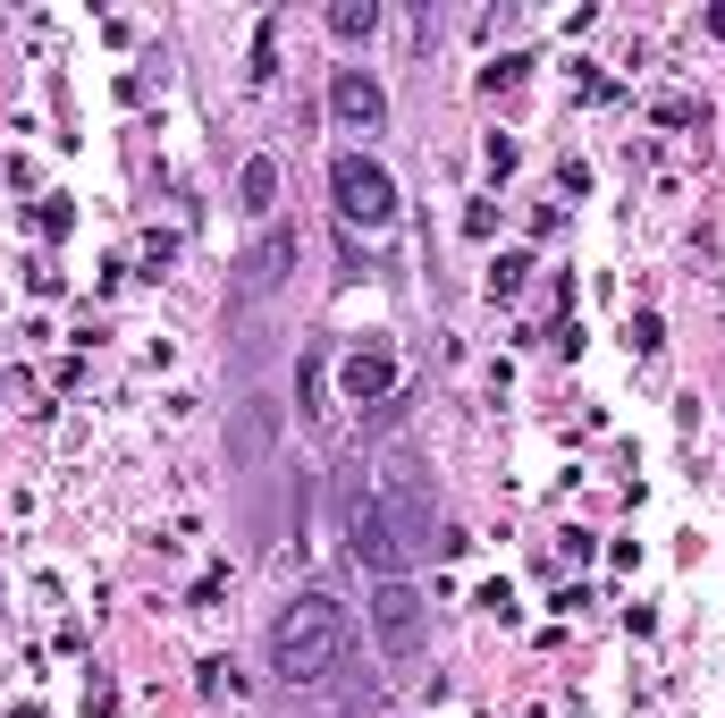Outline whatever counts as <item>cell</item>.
Here are the masks:
<instances>
[{
	"instance_id": "1",
	"label": "cell",
	"mask_w": 725,
	"mask_h": 718,
	"mask_svg": "<svg viewBox=\"0 0 725 718\" xmlns=\"http://www.w3.org/2000/svg\"><path fill=\"white\" fill-rule=\"evenodd\" d=\"M354 659V609H338L329 591H304L270 618V677L287 685H329Z\"/></svg>"
},
{
	"instance_id": "2",
	"label": "cell",
	"mask_w": 725,
	"mask_h": 718,
	"mask_svg": "<svg viewBox=\"0 0 725 718\" xmlns=\"http://www.w3.org/2000/svg\"><path fill=\"white\" fill-rule=\"evenodd\" d=\"M347 541H354V558L372 566L379 584H397V566H406V541H397V524H388V507H379L372 474H363V482H347Z\"/></svg>"
},
{
	"instance_id": "3",
	"label": "cell",
	"mask_w": 725,
	"mask_h": 718,
	"mask_svg": "<svg viewBox=\"0 0 725 718\" xmlns=\"http://www.w3.org/2000/svg\"><path fill=\"white\" fill-rule=\"evenodd\" d=\"M329 187H338V212L363 220V229L397 220V187H388V169L363 161V153H338V161H329Z\"/></svg>"
},
{
	"instance_id": "4",
	"label": "cell",
	"mask_w": 725,
	"mask_h": 718,
	"mask_svg": "<svg viewBox=\"0 0 725 718\" xmlns=\"http://www.w3.org/2000/svg\"><path fill=\"white\" fill-rule=\"evenodd\" d=\"M379 643H388V659H422V600L406 591V575L379 584Z\"/></svg>"
},
{
	"instance_id": "5",
	"label": "cell",
	"mask_w": 725,
	"mask_h": 718,
	"mask_svg": "<svg viewBox=\"0 0 725 718\" xmlns=\"http://www.w3.org/2000/svg\"><path fill=\"white\" fill-rule=\"evenodd\" d=\"M329 101H338V119H347V128H379V119H388V101H379V85L372 76H338V85H329Z\"/></svg>"
},
{
	"instance_id": "6",
	"label": "cell",
	"mask_w": 725,
	"mask_h": 718,
	"mask_svg": "<svg viewBox=\"0 0 725 718\" xmlns=\"http://www.w3.org/2000/svg\"><path fill=\"white\" fill-rule=\"evenodd\" d=\"M388 390V356H354L347 363V397H379Z\"/></svg>"
},
{
	"instance_id": "7",
	"label": "cell",
	"mask_w": 725,
	"mask_h": 718,
	"mask_svg": "<svg viewBox=\"0 0 725 718\" xmlns=\"http://www.w3.org/2000/svg\"><path fill=\"white\" fill-rule=\"evenodd\" d=\"M270 195H279V169H270V161H245V212H270Z\"/></svg>"
},
{
	"instance_id": "8",
	"label": "cell",
	"mask_w": 725,
	"mask_h": 718,
	"mask_svg": "<svg viewBox=\"0 0 725 718\" xmlns=\"http://www.w3.org/2000/svg\"><path fill=\"white\" fill-rule=\"evenodd\" d=\"M329 26H338V34H372V26H379V9H372V0H363V9H338Z\"/></svg>"
}]
</instances>
